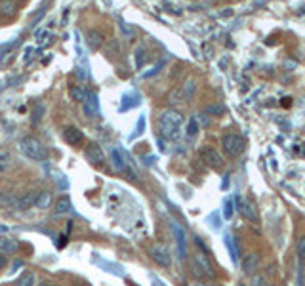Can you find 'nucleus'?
Masks as SVG:
<instances>
[{
  "label": "nucleus",
  "mask_w": 305,
  "mask_h": 286,
  "mask_svg": "<svg viewBox=\"0 0 305 286\" xmlns=\"http://www.w3.org/2000/svg\"><path fill=\"white\" fill-rule=\"evenodd\" d=\"M84 157H86V161L92 162V164H97V166L105 164V153L101 151V147H99L97 143H90V145L86 147Z\"/></svg>",
  "instance_id": "obj_6"
},
{
  "label": "nucleus",
  "mask_w": 305,
  "mask_h": 286,
  "mask_svg": "<svg viewBox=\"0 0 305 286\" xmlns=\"http://www.w3.org/2000/svg\"><path fill=\"white\" fill-rule=\"evenodd\" d=\"M252 283H258V285H267V281H265L263 277H254V279H252Z\"/></svg>",
  "instance_id": "obj_30"
},
{
  "label": "nucleus",
  "mask_w": 305,
  "mask_h": 286,
  "mask_svg": "<svg viewBox=\"0 0 305 286\" xmlns=\"http://www.w3.org/2000/svg\"><path fill=\"white\" fill-rule=\"evenodd\" d=\"M35 283H36V277L33 275V273H29V275H25V277L19 279V285H23V286L35 285Z\"/></svg>",
  "instance_id": "obj_26"
},
{
  "label": "nucleus",
  "mask_w": 305,
  "mask_h": 286,
  "mask_svg": "<svg viewBox=\"0 0 305 286\" xmlns=\"http://www.w3.org/2000/svg\"><path fill=\"white\" fill-rule=\"evenodd\" d=\"M42 115H44V103H36V111L33 113V124H38L42 120Z\"/></svg>",
  "instance_id": "obj_24"
},
{
  "label": "nucleus",
  "mask_w": 305,
  "mask_h": 286,
  "mask_svg": "<svg viewBox=\"0 0 305 286\" xmlns=\"http://www.w3.org/2000/svg\"><path fill=\"white\" fill-rule=\"evenodd\" d=\"M296 256H298V262L304 263L305 262V235L300 237L298 242H296Z\"/></svg>",
  "instance_id": "obj_22"
},
{
  "label": "nucleus",
  "mask_w": 305,
  "mask_h": 286,
  "mask_svg": "<svg viewBox=\"0 0 305 286\" xmlns=\"http://www.w3.org/2000/svg\"><path fill=\"white\" fill-rule=\"evenodd\" d=\"M69 94H71V99L76 101V103H84L86 97H88V92H86L84 86H71Z\"/></svg>",
  "instance_id": "obj_19"
},
{
  "label": "nucleus",
  "mask_w": 305,
  "mask_h": 286,
  "mask_svg": "<svg viewBox=\"0 0 305 286\" xmlns=\"http://www.w3.org/2000/svg\"><path fill=\"white\" fill-rule=\"evenodd\" d=\"M18 10L19 6L16 0H0V16L12 19L18 16Z\"/></svg>",
  "instance_id": "obj_10"
},
{
  "label": "nucleus",
  "mask_w": 305,
  "mask_h": 286,
  "mask_svg": "<svg viewBox=\"0 0 305 286\" xmlns=\"http://www.w3.org/2000/svg\"><path fill=\"white\" fill-rule=\"evenodd\" d=\"M259 265V256L258 254H246L244 258H242V263H240V267H242V273H246V275H252V273H256V269Z\"/></svg>",
  "instance_id": "obj_9"
},
{
  "label": "nucleus",
  "mask_w": 305,
  "mask_h": 286,
  "mask_svg": "<svg viewBox=\"0 0 305 286\" xmlns=\"http://www.w3.org/2000/svg\"><path fill=\"white\" fill-rule=\"evenodd\" d=\"M82 107H84V113H86L88 117H95V115H97V95L88 94V97H86V101L82 103Z\"/></svg>",
  "instance_id": "obj_17"
},
{
  "label": "nucleus",
  "mask_w": 305,
  "mask_h": 286,
  "mask_svg": "<svg viewBox=\"0 0 305 286\" xmlns=\"http://www.w3.org/2000/svg\"><path fill=\"white\" fill-rule=\"evenodd\" d=\"M195 92H197V80L195 78H187L185 84H183V88H181L183 99H191L195 95Z\"/></svg>",
  "instance_id": "obj_20"
},
{
  "label": "nucleus",
  "mask_w": 305,
  "mask_h": 286,
  "mask_svg": "<svg viewBox=\"0 0 305 286\" xmlns=\"http://www.w3.org/2000/svg\"><path fill=\"white\" fill-rule=\"evenodd\" d=\"M19 151H21L27 159H31V161H35V162H42L48 159V149H46V145L40 142L38 138H33V136L23 138V140L19 142Z\"/></svg>",
  "instance_id": "obj_2"
},
{
  "label": "nucleus",
  "mask_w": 305,
  "mask_h": 286,
  "mask_svg": "<svg viewBox=\"0 0 305 286\" xmlns=\"http://www.w3.org/2000/svg\"><path fill=\"white\" fill-rule=\"evenodd\" d=\"M111 157H113V166H115V170H118V172H130V170H128V164H126V161L122 159V155H120L118 149H113Z\"/></svg>",
  "instance_id": "obj_18"
},
{
  "label": "nucleus",
  "mask_w": 305,
  "mask_h": 286,
  "mask_svg": "<svg viewBox=\"0 0 305 286\" xmlns=\"http://www.w3.org/2000/svg\"><path fill=\"white\" fill-rule=\"evenodd\" d=\"M204 113H208V115H223L225 107L223 105H210V107L204 109Z\"/></svg>",
  "instance_id": "obj_25"
},
{
  "label": "nucleus",
  "mask_w": 305,
  "mask_h": 286,
  "mask_svg": "<svg viewBox=\"0 0 305 286\" xmlns=\"http://www.w3.org/2000/svg\"><path fill=\"white\" fill-rule=\"evenodd\" d=\"M206 2H210V4H212V2H214V0H206Z\"/></svg>",
  "instance_id": "obj_32"
},
{
  "label": "nucleus",
  "mask_w": 305,
  "mask_h": 286,
  "mask_svg": "<svg viewBox=\"0 0 305 286\" xmlns=\"http://www.w3.org/2000/svg\"><path fill=\"white\" fill-rule=\"evenodd\" d=\"M191 267H193L195 277H198V279H214L215 277L214 265L210 263V260H208L202 252H197V254L193 256V263H191Z\"/></svg>",
  "instance_id": "obj_3"
},
{
  "label": "nucleus",
  "mask_w": 305,
  "mask_h": 286,
  "mask_svg": "<svg viewBox=\"0 0 305 286\" xmlns=\"http://www.w3.org/2000/svg\"><path fill=\"white\" fill-rule=\"evenodd\" d=\"M71 200H69V197H63V198H59L57 202H55V214L57 215H61V214H67V212H71Z\"/></svg>",
  "instance_id": "obj_21"
},
{
  "label": "nucleus",
  "mask_w": 305,
  "mask_h": 286,
  "mask_svg": "<svg viewBox=\"0 0 305 286\" xmlns=\"http://www.w3.org/2000/svg\"><path fill=\"white\" fill-rule=\"evenodd\" d=\"M240 214L244 215L248 221H258L259 217H258V210H256V204L252 202V200H244L242 204H240Z\"/></svg>",
  "instance_id": "obj_14"
},
{
  "label": "nucleus",
  "mask_w": 305,
  "mask_h": 286,
  "mask_svg": "<svg viewBox=\"0 0 305 286\" xmlns=\"http://www.w3.org/2000/svg\"><path fill=\"white\" fill-rule=\"evenodd\" d=\"M174 227V235H176V242H178V252H180V258L183 260L187 256V238H185V233L181 229L178 223L172 225Z\"/></svg>",
  "instance_id": "obj_11"
},
{
  "label": "nucleus",
  "mask_w": 305,
  "mask_h": 286,
  "mask_svg": "<svg viewBox=\"0 0 305 286\" xmlns=\"http://www.w3.org/2000/svg\"><path fill=\"white\" fill-rule=\"evenodd\" d=\"M63 140H65V143L76 147V145H80V143L84 142V134H82V130L76 128V126H67V128L63 130Z\"/></svg>",
  "instance_id": "obj_8"
},
{
  "label": "nucleus",
  "mask_w": 305,
  "mask_h": 286,
  "mask_svg": "<svg viewBox=\"0 0 305 286\" xmlns=\"http://www.w3.org/2000/svg\"><path fill=\"white\" fill-rule=\"evenodd\" d=\"M138 67H141V65H143L145 63V52L143 50H138Z\"/></svg>",
  "instance_id": "obj_28"
},
{
  "label": "nucleus",
  "mask_w": 305,
  "mask_h": 286,
  "mask_svg": "<svg viewBox=\"0 0 305 286\" xmlns=\"http://www.w3.org/2000/svg\"><path fill=\"white\" fill-rule=\"evenodd\" d=\"M149 256H151V260H153L157 265H161V267H170V265H172V254L168 250V246L162 244V242L153 244L151 250H149Z\"/></svg>",
  "instance_id": "obj_5"
},
{
  "label": "nucleus",
  "mask_w": 305,
  "mask_h": 286,
  "mask_svg": "<svg viewBox=\"0 0 305 286\" xmlns=\"http://www.w3.org/2000/svg\"><path fill=\"white\" fill-rule=\"evenodd\" d=\"M227 244H229V250H231V256H233V260H236V254H238V248H235V244H233V237H231V235H227Z\"/></svg>",
  "instance_id": "obj_27"
},
{
  "label": "nucleus",
  "mask_w": 305,
  "mask_h": 286,
  "mask_svg": "<svg viewBox=\"0 0 305 286\" xmlns=\"http://www.w3.org/2000/svg\"><path fill=\"white\" fill-rule=\"evenodd\" d=\"M221 147H223V151H225L229 157H238V155L244 153L246 142H244V138L238 136V134H227V136L221 138Z\"/></svg>",
  "instance_id": "obj_4"
},
{
  "label": "nucleus",
  "mask_w": 305,
  "mask_h": 286,
  "mask_svg": "<svg viewBox=\"0 0 305 286\" xmlns=\"http://www.w3.org/2000/svg\"><path fill=\"white\" fill-rule=\"evenodd\" d=\"M197 132H198L197 119H191V120H189V128H187V138H189V140H191V138H195V136H197Z\"/></svg>",
  "instance_id": "obj_23"
},
{
  "label": "nucleus",
  "mask_w": 305,
  "mask_h": 286,
  "mask_svg": "<svg viewBox=\"0 0 305 286\" xmlns=\"http://www.w3.org/2000/svg\"><path fill=\"white\" fill-rule=\"evenodd\" d=\"M35 206L38 210H48L52 206V193L50 191H40L38 197H36Z\"/></svg>",
  "instance_id": "obj_16"
},
{
  "label": "nucleus",
  "mask_w": 305,
  "mask_h": 286,
  "mask_svg": "<svg viewBox=\"0 0 305 286\" xmlns=\"http://www.w3.org/2000/svg\"><path fill=\"white\" fill-rule=\"evenodd\" d=\"M200 157H202V161L206 162V164H210V166L215 168V170H219V168L223 166L221 155H219L215 149H212V147H204V149L200 151Z\"/></svg>",
  "instance_id": "obj_7"
},
{
  "label": "nucleus",
  "mask_w": 305,
  "mask_h": 286,
  "mask_svg": "<svg viewBox=\"0 0 305 286\" xmlns=\"http://www.w3.org/2000/svg\"><path fill=\"white\" fill-rule=\"evenodd\" d=\"M36 197H38V193H35V191H29V193H25L23 197H19L18 200H16V208H18V210H27V208L35 206Z\"/></svg>",
  "instance_id": "obj_13"
},
{
  "label": "nucleus",
  "mask_w": 305,
  "mask_h": 286,
  "mask_svg": "<svg viewBox=\"0 0 305 286\" xmlns=\"http://www.w3.org/2000/svg\"><path fill=\"white\" fill-rule=\"evenodd\" d=\"M86 42H88V46L92 50H99L103 46V42H105V36L101 35L99 31H95V29H90L86 33Z\"/></svg>",
  "instance_id": "obj_12"
},
{
  "label": "nucleus",
  "mask_w": 305,
  "mask_h": 286,
  "mask_svg": "<svg viewBox=\"0 0 305 286\" xmlns=\"http://www.w3.org/2000/svg\"><path fill=\"white\" fill-rule=\"evenodd\" d=\"M231 215H233V208H231V200H227V202H225V217L229 219Z\"/></svg>",
  "instance_id": "obj_29"
},
{
  "label": "nucleus",
  "mask_w": 305,
  "mask_h": 286,
  "mask_svg": "<svg viewBox=\"0 0 305 286\" xmlns=\"http://www.w3.org/2000/svg\"><path fill=\"white\" fill-rule=\"evenodd\" d=\"M19 248L18 240H14V238H8V237H0V252L2 254H16Z\"/></svg>",
  "instance_id": "obj_15"
},
{
  "label": "nucleus",
  "mask_w": 305,
  "mask_h": 286,
  "mask_svg": "<svg viewBox=\"0 0 305 286\" xmlns=\"http://www.w3.org/2000/svg\"><path fill=\"white\" fill-rule=\"evenodd\" d=\"M4 267H6V254L0 252V269H4Z\"/></svg>",
  "instance_id": "obj_31"
},
{
  "label": "nucleus",
  "mask_w": 305,
  "mask_h": 286,
  "mask_svg": "<svg viewBox=\"0 0 305 286\" xmlns=\"http://www.w3.org/2000/svg\"><path fill=\"white\" fill-rule=\"evenodd\" d=\"M183 124V115L176 109H168L164 111L159 119V128L161 134L168 140H178L180 138V130Z\"/></svg>",
  "instance_id": "obj_1"
}]
</instances>
